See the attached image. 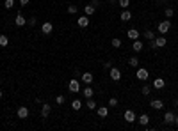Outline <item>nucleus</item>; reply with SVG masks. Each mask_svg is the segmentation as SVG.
<instances>
[{"label":"nucleus","instance_id":"423d86ee","mask_svg":"<svg viewBox=\"0 0 178 131\" xmlns=\"http://www.w3.org/2000/svg\"><path fill=\"white\" fill-rule=\"evenodd\" d=\"M52 30H53V25H52L50 21H45V23L41 25V32H43L45 35H48V34H52Z\"/></svg>","mask_w":178,"mask_h":131},{"label":"nucleus","instance_id":"9b49d317","mask_svg":"<svg viewBox=\"0 0 178 131\" xmlns=\"http://www.w3.org/2000/svg\"><path fill=\"white\" fill-rule=\"evenodd\" d=\"M153 87H155L157 90L164 89V87H166V80H164V78H155V80H153Z\"/></svg>","mask_w":178,"mask_h":131},{"label":"nucleus","instance_id":"a19ab883","mask_svg":"<svg viewBox=\"0 0 178 131\" xmlns=\"http://www.w3.org/2000/svg\"><path fill=\"white\" fill-rule=\"evenodd\" d=\"M0 99H2V90H0Z\"/></svg>","mask_w":178,"mask_h":131},{"label":"nucleus","instance_id":"1a4fd4ad","mask_svg":"<svg viewBox=\"0 0 178 131\" xmlns=\"http://www.w3.org/2000/svg\"><path fill=\"white\" fill-rule=\"evenodd\" d=\"M123 117H125V121H127V122H136V121H137V115L134 114V110H127Z\"/></svg>","mask_w":178,"mask_h":131},{"label":"nucleus","instance_id":"cd10ccee","mask_svg":"<svg viewBox=\"0 0 178 131\" xmlns=\"http://www.w3.org/2000/svg\"><path fill=\"white\" fill-rule=\"evenodd\" d=\"M164 14H166V18H173V14H175V11H173L171 7H168V9L164 11Z\"/></svg>","mask_w":178,"mask_h":131},{"label":"nucleus","instance_id":"6e6552de","mask_svg":"<svg viewBox=\"0 0 178 131\" xmlns=\"http://www.w3.org/2000/svg\"><path fill=\"white\" fill-rule=\"evenodd\" d=\"M16 114H18V119H27L29 117V108L27 106H18Z\"/></svg>","mask_w":178,"mask_h":131},{"label":"nucleus","instance_id":"0eeeda50","mask_svg":"<svg viewBox=\"0 0 178 131\" xmlns=\"http://www.w3.org/2000/svg\"><path fill=\"white\" fill-rule=\"evenodd\" d=\"M80 80H82L86 85H91V83H93V80H94V76H93L91 73H82V75H80Z\"/></svg>","mask_w":178,"mask_h":131},{"label":"nucleus","instance_id":"39448f33","mask_svg":"<svg viewBox=\"0 0 178 131\" xmlns=\"http://www.w3.org/2000/svg\"><path fill=\"white\" fill-rule=\"evenodd\" d=\"M111 80L112 82H119L121 80V71L118 67H111Z\"/></svg>","mask_w":178,"mask_h":131},{"label":"nucleus","instance_id":"20e7f679","mask_svg":"<svg viewBox=\"0 0 178 131\" xmlns=\"http://www.w3.org/2000/svg\"><path fill=\"white\" fill-rule=\"evenodd\" d=\"M169 28H171V21H169V20H164V21L159 23V32H160V34H166Z\"/></svg>","mask_w":178,"mask_h":131},{"label":"nucleus","instance_id":"2eb2a0df","mask_svg":"<svg viewBox=\"0 0 178 131\" xmlns=\"http://www.w3.org/2000/svg\"><path fill=\"white\" fill-rule=\"evenodd\" d=\"M150 106L155 108V110H160V108H164V103H162V99H153V101L150 103Z\"/></svg>","mask_w":178,"mask_h":131},{"label":"nucleus","instance_id":"ddd939ff","mask_svg":"<svg viewBox=\"0 0 178 131\" xmlns=\"http://www.w3.org/2000/svg\"><path fill=\"white\" fill-rule=\"evenodd\" d=\"M143 48H144V44H143V41H139V39H136V41H134V44H132V50H134L136 53H139V51H141Z\"/></svg>","mask_w":178,"mask_h":131},{"label":"nucleus","instance_id":"7ed1b4c3","mask_svg":"<svg viewBox=\"0 0 178 131\" xmlns=\"http://www.w3.org/2000/svg\"><path fill=\"white\" fill-rule=\"evenodd\" d=\"M136 76H137V80H143V82H146V80H148V76H150V73H148V69H144V67H139V69H137V73H136Z\"/></svg>","mask_w":178,"mask_h":131},{"label":"nucleus","instance_id":"37998d69","mask_svg":"<svg viewBox=\"0 0 178 131\" xmlns=\"http://www.w3.org/2000/svg\"><path fill=\"white\" fill-rule=\"evenodd\" d=\"M0 48H2V46H0Z\"/></svg>","mask_w":178,"mask_h":131},{"label":"nucleus","instance_id":"4c0bfd02","mask_svg":"<svg viewBox=\"0 0 178 131\" xmlns=\"http://www.w3.org/2000/svg\"><path fill=\"white\" fill-rule=\"evenodd\" d=\"M20 4H21V5H27V4H29V0H20Z\"/></svg>","mask_w":178,"mask_h":131},{"label":"nucleus","instance_id":"72a5a7b5","mask_svg":"<svg viewBox=\"0 0 178 131\" xmlns=\"http://www.w3.org/2000/svg\"><path fill=\"white\" fill-rule=\"evenodd\" d=\"M109 106H118V99H116V98H111V99H109Z\"/></svg>","mask_w":178,"mask_h":131},{"label":"nucleus","instance_id":"a878e982","mask_svg":"<svg viewBox=\"0 0 178 131\" xmlns=\"http://www.w3.org/2000/svg\"><path fill=\"white\" fill-rule=\"evenodd\" d=\"M128 66H130V67H137V66H139V59H137V57H132V59L128 60Z\"/></svg>","mask_w":178,"mask_h":131},{"label":"nucleus","instance_id":"a211bd4d","mask_svg":"<svg viewBox=\"0 0 178 131\" xmlns=\"http://www.w3.org/2000/svg\"><path fill=\"white\" fill-rule=\"evenodd\" d=\"M94 11H96V7H94L93 4H87V5L84 7V12H86V16H91V14H94Z\"/></svg>","mask_w":178,"mask_h":131},{"label":"nucleus","instance_id":"f257e3e1","mask_svg":"<svg viewBox=\"0 0 178 131\" xmlns=\"http://www.w3.org/2000/svg\"><path fill=\"white\" fill-rule=\"evenodd\" d=\"M166 43H168V41H166V37H162V35H160V37H155L153 41H150V48H152V50L164 48V46H166Z\"/></svg>","mask_w":178,"mask_h":131},{"label":"nucleus","instance_id":"f704fd0d","mask_svg":"<svg viewBox=\"0 0 178 131\" xmlns=\"http://www.w3.org/2000/svg\"><path fill=\"white\" fill-rule=\"evenodd\" d=\"M27 23H29L30 27H34V25L37 23V20H36V18H30V20H27Z\"/></svg>","mask_w":178,"mask_h":131},{"label":"nucleus","instance_id":"79ce46f5","mask_svg":"<svg viewBox=\"0 0 178 131\" xmlns=\"http://www.w3.org/2000/svg\"><path fill=\"white\" fill-rule=\"evenodd\" d=\"M160 2H168V0H160Z\"/></svg>","mask_w":178,"mask_h":131},{"label":"nucleus","instance_id":"e433bc0d","mask_svg":"<svg viewBox=\"0 0 178 131\" xmlns=\"http://www.w3.org/2000/svg\"><path fill=\"white\" fill-rule=\"evenodd\" d=\"M103 67H105V69H111V67H112V62H103Z\"/></svg>","mask_w":178,"mask_h":131},{"label":"nucleus","instance_id":"393cba45","mask_svg":"<svg viewBox=\"0 0 178 131\" xmlns=\"http://www.w3.org/2000/svg\"><path fill=\"white\" fill-rule=\"evenodd\" d=\"M7 44H9V37H7V35H4V34H0V46H2V48H5Z\"/></svg>","mask_w":178,"mask_h":131},{"label":"nucleus","instance_id":"6ab92c4d","mask_svg":"<svg viewBox=\"0 0 178 131\" xmlns=\"http://www.w3.org/2000/svg\"><path fill=\"white\" fill-rule=\"evenodd\" d=\"M127 35H128V39H132V41H136V39H139V32H137L136 28H130V30L127 32Z\"/></svg>","mask_w":178,"mask_h":131},{"label":"nucleus","instance_id":"c9c22d12","mask_svg":"<svg viewBox=\"0 0 178 131\" xmlns=\"http://www.w3.org/2000/svg\"><path fill=\"white\" fill-rule=\"evenodd\" d=\"M55 101H57V105H62V103H64V96H57Z\"/></svg>","mask_w":178,"mask_h":131},{"label":"nucleus","instance_id":"ea45409f","mask_svg":"<svg viewBox=\"0 0 178 131\" xmlns=\"http://www.w3.org/2000/svg\"><path fill=\"white\" fill-rule=\"evenodd\" d=\"M175 122H177V124H178V115H177V117H175Z\"/></svg>","mask_w":178,"mask_h":131},{"label":"nucleus","instance_id":"9d476101","mask_svg":"<svg viewBox=\"0 0 178 131\" xmlns=\"http://www.w3.org/2000/svg\"><path fill=\"white\" fill-rule=\"evenodd\" d=\"M14 25H16V27H23V25H27V20L23 18V14H20V12L16 14V18H14Z\"/></svg>","mask_w":178,"mask_h":131},{"label":"nucleus","instance_id":"dca6fc26","mask_svg":"<svg viewBox=\"0 0 178 131\" xmlns=\"http://www.w3.org/2000/svg\"><path fill=\"white\" fill-rule=\"evenodd\" d=\"M96 114H98L100 117H107V115H109V108H107V106H96Z\"/></svg>","mask_w":178,"mask_h":131},{"label":"nucleus","instance_id":"c756f323","mask_svg":"<svg viewBox=\"0 0 178 131\" xmlns=\"http://www.w3.org/2000/svg\"><path fill=\"white\" fill-rule=\"evenodd\" d=\"M112 46H114V48H119V46H121V39H119V37H114V39H112Z\"/></svg>","mask_w":178,"mask_h":131},{"label":"nucleus","instance_id":"b1692460","mask_svg":"<svg viewBox=\"0 0 178 131\" xmlns=\"http://www.w3.org/2000/svg\"><path fill=\"white\" fill-rule=\"evenodd\" d=\"M71 108H73V110H80V108H82V101H80V99H73V101H71Z\"/></svg>","mask_w":178,"mask_h":131},{"label":"nucleus","instance_id":"5701e85b","mask_svg":"<svg viewBox=\"0 0 178 131\" xmlns=\"http://www.w3.org/2000/svg\"><path fill=\"white\" fill-rule=\"evenodd\" d=\"M50 110H52V108H50V105H48V103H45V105H43V108H41V115H43V117H48Z\"/></svg>","mask_w":178,"mask_h":131},{"label":"nucleus","instance_id":"4be33fe9","mask_svg":"<svg viewBox=\"0 0 178 131\" xmlns=\"http://www.w3.org/2000/svg\"><path fill=\"white\" fill-rule=\"evenodd\" d=\"M86 106H87L89 110H96V106H98V105H96V101H94L93 98H89V99H87V103H86Z\"/></svg>","mask_w":178,"mask_h":131},{"label":"nucleus","instance_id":"2f4dec72","mask_svg":"<svg viewBox=\"0 0 178 131\" xmlns=\"http://www.w3.org/2000/svg\"><path fill=\"white\" fill-rule=\"evenodd\" d=\"M141 92H143V96H148L152 90H150V87L148 85H143V89H141Z\"/></svg>","mask_w":178,"mask_h":131},{"label":"nucleus","instance_id":"bb28decb","mask_svg":"<svg viewBox=\"0 0 178 131\" xmlns=\"http://www.w3.org/2000/svg\"><path fill=\"white\" fill-rule=\"evenodd\" d=\"M4 7H5V9H12V7H14V0H5V2H4Z\"/></svg>","mask_w":178,"mask_h":131},{"label":"nucleus","instance_id":"412c9836","mask_svg":"<svg viewBox=\"0 0 178 131\" xmlns=\"http://www.w3.org/2000/svg\"><path fill=\"white\" fill-rule=\"evenodd\" d=\"M119 18H121V21H130V18H132V12H130V11H123Z\"/></svg>","mask_w":178,"mask_h":131},{"label":"nucleus","instance_id":"aec40b11","mask_svg":"<svg viewBox=\"0 0 178 131\" xmlns=\"http://www.w3.org/2000/svg\"><path fill=\"white\" fill-rule=\"evenodd\" d=\"M82 94H84V98H86V99H89V98H93V94H94V90L91 89V85H87V87H86V89L82 90Z\"/></svg>","mask_w":178,"mask_h":131},{"label":"nucleus","instance_id":"f8f14e48","mask_svg":"<svg viewBox=\"0 0 178 131\" xmlns=\"http://www.w3.org/2000/svg\"><path fill=\"white\" fill-rule=\"evenodd\" d=\"M77 23H78V27L86 28V27L89 25V16H86V14H84V16H80V18L77 20Z\"/></svg>","mask_w":178,"mask_h":131},{"label":"nucleus","instance_id":"4468645a","mask_svg":"<svg viewBox=\"0 0 178 131\" xmlns=\"http://www.w3.org/2000/svg\"><path fill=\"white\" fill-rule=\"evenodd\" d=\"M164 122L166 124H173L175 122V114L173 112H166L164 114Z\"/></svg>","mask_w":178,"mask_h":131},{"label":"nucleus","instance_id":"473e14b6","mask_svg":"<svg viewBox=\"0 0 178 131\" xmlns=\"http://www.w3.org/2000/svg\"><path fill=\"white\" fill-rule=\"evenodd\" d=\"M130 5V0H119V7H123V9H127Z\"/></svg>","mask_w":178,"mask_h":131},{"label":"nucleus","instance_id":"f3484780","mask_svg":"<svg viewBox=\"0 0 178 131\" xmlns=\"http://www.w3.org/2000/svg\"><path fill=\"white\" fill-rule=\"evenodd\" d=\"M137 122H139L141 126H148V122H150V117H148L146 114H143V115H139V117H137Z\"/></svg>","mask_w":178,"mask_h":131},{"label":"nucleus","instance_id":"c85d7f7f","mask_svg":"<svg viewBox=\"0 0 178 131\" xmlns=\"http://www.w3.org/2000/svg\"><path fill=\"white\" fill-rule=\"evenodd\" d=\"M144 35H146V39H148V41H153V39H155V34H153L152 30H146V34H144Z\"/></svg>","mask_w":178,"mask_h":131},{"label":"nucleus","instance_id":"7c9ffc66","mask_svg":"<svg viewBox=\"0 0 178 131\" xmlns=\"http://www.w3.org/2000/svg\"><path fill=\"white\" fill-rule=\"evenodd\" d=\"M77 11H78L77 5H68V12H70V14H77Z\"/></svg>","mask_w":178,"mask_h":131},{"label":"nucleus","instance_id":"f03ea898","mask_svg":"<svg viewBox=\"0 0 178 131\" xmlns=\"http://www.w3.org/2000/svg\"><path fill=\"white\" fill-rule=\"evenodd\" d=\"M68 89H70V92H73V94L80 92V83H78V80H77V78L70 80V83H68Z\"/></svg>","mask_w":178,"mask_h":131},{"label":"nucleus","instance_id":"58836bf2","mask_svg":"<svg viewBox=\"0 0 178 131\" xmlns=\"http://www.w3.org/2000/svg\"><path fill=\"white\" fill-rule=\"evenodd\" d=\"M98 4H100V0H93V5H94V7H96Z\"/></svg>","mask_w":178,"mask_h":131}]
</instances>
